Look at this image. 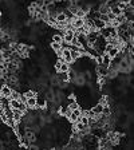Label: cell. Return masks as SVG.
I'll use <instances>...</instances> for the list:
<instances>
[{"instance_id": "cell-1", "label": "cell", "mask_w": 134, "mask_h": 150, "mask_svg": "<svg viewBox=\"0 0 134 150\" xmlns=\"http://www.w3.org/2000/svg\"><path fill=\"white\" fill-rule=\"evenodd\" d=\"M98 36H99V31H98V30H90V31L86 34V39H87L89 46H93Z\"/></svg>"}, {"instance_id": "cell-2", "label": "cell", "mask_w": 134, "mask_h": 150, "mask_svg": "<svg viewBox=\"0 0 134 150\" xmlns=\"http://www.w3.org/2000/svg\"><path fill=\"white\" fill-rule=\"evenodd\" d=\"M59 59L65 60V62H67V63H72V62H74V60H72V58H71V51H70V48H63V47H62V54H60Z\"/></svg>"}, {"instance_id": "cell-3", "label": "cell", "mask_w": 134, "mask_h": 150, "mask_svg": "<svg viewBox=\"0 0 134 150\" xmlns=\"http://www.w3.org/2000/svg\"><path fill=\"white\" fill-rule=\"evenodd\" d=\"M58 81L60 83H66V82L70 81V76H69V71H58Z\"/></svg>"}, {"instance_id": "cell-4", "label": "cell", "mask_w": 134, "mask_h": 150, "mask_svg": "<svg viewBox=\"0 0 134 150\" xmlns=\"http://www.w3.org/2000/svg\"><path fill=\"white\" fill-rule=\"evenodd\" d=\"M36 106L42 107V109H44L47 106V99L40 94H36Z\"/></svg>"}, {"instance_id": "cell-5", "label": "cell", "mask_w": 134, "mask_h": 150, "mask_svg": "<svg viewBox=\"0 0 134 150\" xmlns=\"http://www.w3.org/2000/svg\"><path fill=\"white\" fill-rule=\"evenodd\" d=\"M26 105H27L28 110H35L36 109V97H31L26 99Z\"/></svg>"}, {"instance_id": "cell-6", "label": "cell", "mask_w": 134, "mask_h": 150, "mask_svg": "<svg viewBox=\"0 0 134 150\" xmlns=\"http://www.w3.org/2000/svg\"><path fill=\"white\" fill-rule=\"evenodd\" d=\"M0 90H1V95H3V97H8L9 98L13 88L11 87V86H8V84H3V86L0 87Z\"/></svg>"}, {"instance_id": "cell-7", "label": "cell", "mask_w": 134, "mask_h": 150, "mask_svg": "<svg viewBox=\"0 0 134 150\" xmlns=\"http://www.w3.org/2000/svg\"><path fill=\"white\" fill-rule=\"evenodd\" d=\"M93 24L95 30H101V28H103L106 25V23L103 22V20H101L99 18H97V19H93Z\"/></svg>"}, {"instance_id": "cell-8", "label": "cell", "mask_w": 134, "mask_h": 150, "mask_svg": "<svg viewBox=\"0 0 134 150\" xmlns=\"http://www.w3.org/2000/svg\"><path fill=\"white\" fill-rule=\"evenodd\" d=\"M55 20H56V24L58 23H65V22H67V16H66V13L63 12H58L55 15Z\"/></svg>"}, {"instance_id": "cell-9", "label": "cell", "mask_w": 134, "mask_h": 150, "mask_svg": "<svg viewBox=\"0 0 134 150\" xmlns=\"http://www.w3.org/2000/svg\"><path fill=\"white\" fill-rule=\"evenodd\" d=\"M119 50H121L119 47L114 46V47H111V48H110V50L107 51L106 54H107V55H109L110 58H111V59H113V58H116V56H117V55H118V54H119Z\"/></svg>"}, {"instance_id": "cell-10", "label": "cell", "mask_w": 134, "mask_h": 150, "mask_svg": "<svg viewBox=\"0 0 134 150\" xmlns=\"http://www.w3.org/2000/svg\"><path fill=\"white\" fill-rule=\"evenodd\" d=\"M91 111H93L95 115H101V114H102V111H103V105H102V103H97V105L91 109Z\"/></svg>"}, {"instance_id": "cell-11", "label": "cell", "mask_w": 134, "mask_h": 150, "mask_svg": "<svg viewBox=\"0 0 134 150\" xmlns=\"http://www.w3.org/2000/svg\"><path fill=\"white\" fill-rule=\"evenodd\" d=\"M51 50L54 52H58V51L62 50V43H58V42H52L51 40Z\"/></svg>"}, {"instance_id": "cell-12", "label": "cell", "mask_w": 134, "mask_h": 150, "mask_svg": "<svg viewBox=\"0 0 134 150\" xmlns=\"http://www.w3.org/2000/svg\"><path fill=\"white\" fill-rule=\"evenodd\" d=\"M19 103H20V99L9 98V107H11V109H19Z\"/></svg>"}, {"instance_id": "cell-13", "label": "cell", "mask_w": 134, "mask_h": 150, "mask_svg": "<svg viewBox=\"0 0 134 150\" xmlns=\"http://www.w3.org/2000/svg\"><path fill=\"white\" fill-rule=\"evenodd\" d=\"M110 11H111L116 16H119V15H122V9L119 8L118 6H113V7H110Z\"/></svg>"}, {"instance_id": "cell-14", "label": "cell", "mask_w": 134, "mask_h": 150, "mask_svg": "<svg viewBox=\"0 0 134 150\" xmlns=\"http://www.w3.org/2000/svg\"><path fill=\"white\" fill-rule=\"evenodd\" d=\"M69 70H70V63L62 60V63H60V67H59V71H69Z\"/></svg>"}, {"instance_id": "cell-15", "label": "cell", "mask_w": 134, "mask_h": 150, "mask_svg": "<svg viewBox=\"0 0 134 150\" xmlns=\"http://www.w3.org/2000/svg\"><path fill=\"white\" fill-rule=\"evenodd\" d=\"M52 42H58V43H62L63 42V35H60V34H55V35H52V39H51Z\"/></svg>"}, {"instance_id": "cell-16", "label": "cell", "mask_w": 134, "mask_h": 150, "mask_svg": "<svg viewBox=\"0 0 134 150\" xmlns=\"http://www.w3.org/2000/svg\"><path fill=\"white\" fill-rule=\"evenodd\" d=\"M23 95H24L26 99H27V98H31V97H36V93H35L34 90H28V91H26Z\"/></svg>"}, {"instance_id": "cell-17", "label": "cell", "mask_w": 134, "mask_h": 150, "mask_svg": "<svg viewBox=\"0 0 134 150\" xmlns=\"http://www.w3.org/2000/svg\"><path fill=\"white\" fill-rule=\"evenodd\" d=\"M60 63H62V59H58V60H56V63H55V70H56V71H59Z\"/></svg>"}, {"instance_id": "cell-18", "label": "cell", "mask_w": 134, "mask_h": 150, "mask_svg": "<svg viewBox=\"0 0 134 150\" xmlns=\"http://www.w3.org/2000/svg\"><path fill=\"white\" fill-rule=\"evenodd\" d=\"M0 20H1V12H0Z\"/></svg>"}, {"instance_id": "cell-19", "label": "cell", "mask_w": 134, "mask_h": 150, "mask_svg": "<svg viewBox=\"0 0 134 150\" xmlns=\"http://www.w3.org/2000/svg\"><path fill=\"white\" fill-rule=\"evenodd\" d=\"M0 95H1V90H0Z\"/></svg>"}]
</instances>
